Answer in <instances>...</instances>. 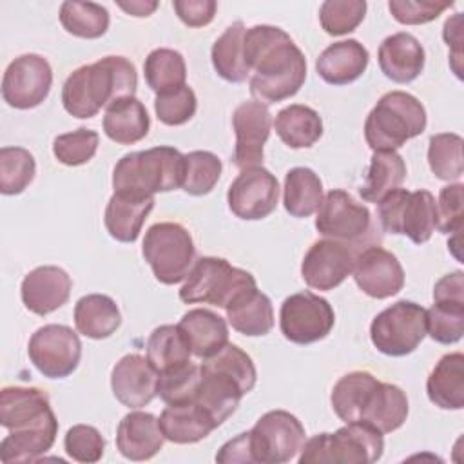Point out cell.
I'll use <instances>...</instances> for the list:
<instances>
[{
  "label": "cell",
  "mask_w": 464,
  "mask_h": 464,
  "mask_svg": "<svg viewBox=\"0 0 464 464\" xmlns=\"http://www.w3.org/2000/svg\"><path fill=\"white\" fill-rule=\"evenodd\" d=\"M199 379L201 368L190 361L178 368L163 372L158 379V397L165 404L190 401L196 395Z\"/></svg>",
  "instance_id": "cell-48"
},
{
  "label": "cell",
  "mask_w": 464,
  "mask_h": 464,
  "mask_svg": "<svg viewBox=\"0 0 464 464\" xmlns=\"http://www.w3.org/2000/svg\"><path fill=\"white\" fill-rule=\"evenodd\" d=\"M379 67L395 83H410L424 69L426 54L420 42L410 33H395L379 45Z\"/></svg>",
  "instance_id": "cell-24"
},
{
  "label": "cell",
  "mask_w": 464,
  "mask_h": 464,
  "mask_svg": "<svg viewBox=\"0 0 464 464\" xmlns=\"http://www.w3.org/2000/svg\"><path fill=\"white\" fill-rule=\"evenodd\" d=\"M158 379L160 373L147 355L127 353L112 368L111 388L123 406L138 410L158 395Z\"/></svg>",
  "instance_id": "cell-19"
},
{
  "label": "cell",
  "mask_w": 464,
  "mask_h": 464,
  "mask_svg": "<svg viewBox=\"0 0 464 464\" xmlns=\"http://www.w3.org/2000/svg\"><path fill=\"white\" fill-rule=\"evenodd\" d=\"M72 281L69 274L54 265H44L31 270L20 286L24 306L36 314L47 315L69 301Z\"/></svg>",
  "instance_id": "cell-21"
},
{
  "label": "cell",
  "mask_w": 464,
  "mask_h": 464,
  "mask_svg": "<svg viewBox=\"0 0 464 464\" xmlns=\"http://www.w3.org/2000/svg\"><path fill=\"white\" fill-rule=\"evenodd\" d=\"M121 324V314L112 297L105 294H87L74 304V326L89 339H107Z\"/></svg>",
  "instance_id": "cell-32"
},
{
  "label": "cell",
  "mask_w": 464,
  "mask_h": 464,
  "mask_svg": "<svg viewBox=\"0 0 464 464\" xmlns=\"http://www.w3.org/2000/svg\"><path fill=\"white\" fill-rule=\"evenodd\" d=\"M56 420L49 395L34 386H5L0 392V424L9 431Z\"/></svg>",
  "instance_id": "cell-20"
},
{
  "label": "cell",
  "mask_w": 464,
  "mask_h": 464,
  "mask_svg": "<svg viewBox=\"0 0 464 464\" xmlns=\"http://www.w3.org/2000/svg\"><path fill=\"white\" fill-rule=\"evenodd\" d=\"M368 62V49L350 38L330 44L315 60V71L330 85H348L362 76Z\"/></svg>",
  "instance_id": "cell-27"
},
{
  "label": "cell",
  "mask_w": 464,
  "mask_h": 464,
  "mask_svg": "<svg viewBox=\"0 0 464 464\" xmlns=\"http://www.w3.org/2000/svg\"><path fill=\"white\" fill-rule=\"evenodd\" d=\"M334 324L332 304L310 290L288 295L279 310L281 334L294 344L317 343L332 332Z\"/></svg>",
  "instance_id": "cell-11"
},
{
  "label": "cell",
  "mask_w": 464,
  "mask_h": 464,
  "mask_svg": "<svg viewBox=\"0 0 464 464\" xmlns=\"http://www.w3.org/2000/svg\"><path fill=\"white\" fill-rule=\"evenodd\" d=\"M158 2H143V0H130V2H118V7L123 9L127 14L132 16H150L158 9Z\"/></svg>",
  "instance_id": "cell-57"
},
{
  "label": "cell",
  "mask_w": 464,
  "mask_h": 464,
  "mask_svg": "<svg viewBox=\"0 0 464 464\" xmlns=\"http://www.w3.org/2000/svg\"><path fill=\"white\" fill-rule=\"evenodd\" d=\"M426 337V310L401 299L377 314L370 324L372 344L384 355L404 357Z\"/></svg>",
  "instance_id": "cell-9"
},
{
  "label": "cell",
  "mask_w": 464,
  "mask_h": 464,
  "mask_svg": "<svg viewBox=\"0 0 464 464\" xmlns=\"http://www.w3.org/2000/svg\"><path fill=\"white\" fill-rule=\"evenodd\" d=\"M381 227L388 234H401L415 245L430 241L437 228V203L431 192L395 188L377 207Z\"/></svg>",
  "instance_id": "cell-8"
},
{
  "label": "cell",
  "mask_w": 464,
  "mask_h": 464,
  "mask_svg": "<svg viewBox=\"0 0 464 464\" xmlns=\"http://www.w3.org/2000/svg\"><path fill=\"white\" fill-rule=\"evenodd\" d=\"M221 160L210 150H192L185 154V178L181 188L190 196L208 194L221 176Z\"/></svg>",
  "instance_id": "cell-45"
},
{
  "label": "cell",
  "mask_w": 464,
  "mask_h": 464,
  "mask_svg": "<svg viewBox=\"0 0 464 464\" xmlns=\"http://www.w3.org/2000/svg\"><path fill=\"white\" fill-rule=\"evenodd\" d=\"M185 178V154L169 145L129 152L112 170V188L154 196L181 188Z\"/></svg>",
  "instance_id": "cell-3"
},
{
  "label": "cell",
  "mask_w": 464,
  "mask_h": 464,
  "mask_svg": "<svg viewBox=\"0 0 464 464\" xmlns=\"http://www.w3.org/2000/svg\"><path fill=\"white\" fill-rule=\"evenodd\" d=\"M36 174L34 156L24 147L0 149V192L5 196L22 194Z\"/></svg>",
  "instance_id": "cell-43"
},
{
  "label": "cell",
  "mask_w": 464,
  "mask_h": 464,
  "mask_svg": "<svg viewBox=\"0 0 464 464\" xmlns=\"http://www.w3.org/2000/svg\"><path fill=\"white\" fill-rule=\"evenodd\" d=\"M150 129V118L145 105L136 98H121L111 103L103 114V132L118 145L141 141Z\"/></svg>",
  "instance_id": "cell-30"
},
{
  "label": "cell",
  "mask_w": 464,
  "mask_h": 464,
  "mask_svg": "<svg viewBox=\"0 0 464 464\" xmlns=\"http://www.w3.org/2000/svg\"><path fill=\"white\" fill-rule=\"evenodd\" d=\"M301 420L285 410H270L248 431L250 462L285 464L301 451L306 437Z\"/></svg>",
  "instance_id": "cell-10"
},
{
  "label": "cell",
  "mask_w": 464,
  "mask_h": 464,
  "mask_svg": "<svg viewBox=\"0 0 464 464\" xmlns=\"http://www.w3.org/2000/svg\"><path fill=\"white\" fill-rule=\"evenodd\" d=\"M136 67L125 56H105L74 69L63 87V109L80 120L96 116L103 107L136 94Z\"/></svg>",
  "instance_id": "cell-2"
},
{
  "label": "cell",
  "mask_w": 464,
  "mask_h": 464,
  "mask_svg": "<svg viewBox=\"0 0 464 464\" xmlns=\"http://www.w3.org/2000/svg\"><path fill=\"white\" fill-rule=\"evenodd\" d=\"M442 38L448 44V47L453 49L451 60L460 62L462 58V14L460 13H455L451 18L444 22Z\"/></svg>",
  "instance_id": "cell-56"
},
{
  "label": "cell",
  "mask_w": 464,
  "mask_h": 464,
  "mask_svg": "<svg viewBox=\"0 0 464 464\" xmlns=\"http://www.w3.org/2000/svg\"><path fill=\"white\" fill-rule=\"evenodd\" d=\"M216 460L218 462H250L248 431H243L237 437L225 442L216 453Z\"/></svg>",
  "instance_id": "cell-55"
},
{
  "label": "cell",
  "mask_w": 464,
  "mask_h": 464,
  "mask_svg": "<svg viewBox=\"0 0 464 464\" xmlns=\"http://www.w3.org/2000/svg\"><path fill=\"white\" fill-rule=\"evenodd\" d=\"M232 127L236 132L232 163L239 170L261 167L265 156L263 147L270 136L272 127L268 107L256 100L239 103L232 114Z\"/></svg>",
  "instance_id": "cell-17"
},
{
  "label": "cell",
  "mask_w": 464,
  "mask_h": 464,
  "mask_svg": "<svg viewBox=\"0 0 464 464\" xmlns=\"http://www.w3.org/2000/svg\"><path fill=\"white\" fill-rule=\"evenodd\" d=\"M245 62L254 72L250 92L265 105L299 92L306 80V58L288 33L276 25H252L243 36Z\"/></svg>",
  "instance_id": "cell-1"
},
{
  "label": "cell",
  "mask_w": 464,
  "mask_h": 464,
  "mask_svg": "<svg viewBox=\"0 0 464 464\" xmlns=\"http://www.w3.org/2000/svg\"><path fill=\"white\" fill-rule=\"evenodd\" d=\"M190 348L178 324H161L147 339V359L158 373L169 372L190 361Z\"/></svg>",
  "instance_id": "cell-39"
},
{
  "label": "cell",
  "mask_w": 464,
  "mask_h": 464,
  "mask_svg": "<svg viewBox=\"0 0 464 464\" xmlns=\"http://www.w3.org/2000/svg\"><path fill=\"white\" fill-rule=\"evenodd\" d=\"M56 433L58 420H51L27 430L9 431V435L0 442V460L4 464L33 462L53 448Z\"/></svg>",
  "instance_id": "cell-34"
},
{
  "label": "cell",
  "mask_w": 464,
  "mask_h": 464,
  "mask_svg": "<svg viewBox=\"0 0 464 464\" xmlns=\"http://www.w3.org/2000/svg\"><path fill=\"white\" fill-rule=\"evenodd\" d=\"M426 334L440 344H455L464 334V301H433L426 310Z\"/></svg>",
  "instance_id": "cell-44"
},
{
  "label": "cell",
  "mask_w": 464,
  "mask_h": 464,
  "mask_svg": "<svg viewBox=\"0 0 464 464\" xmlns=\"http://www.w3.org/2000/svg\"><path fill=\"white\" fill-rule=\"evenodd\" d=\"M178 18L188 27H205L214 20L218 4L214 0H174Z\"/></svg>",
  "instance_id": "cell-53"
},
{
  "label": "cell",
  "mask_w": 464,
  "mask_h": 464,
  "mask_svg": "<svg viewBox=\"0 0 464 464\" xmlns=\"http://www.w3.org/2000/svg\"><path fill=\"white\" fill-rule=\"evenodd\" d=\"M141 254L160 283L176 285L188 276L196 246L183 225L163 221L147 228Z\"/></svg>",
  "instance_id": "cell-7"
},
{
  "label": "cell",
  "mask_w": 464,
  "mask_h": 464,
  "mask_svg": "<svg viewBox=\"0 0 464 464\" xmlns=\"http://www.w3.org/2000/svg\"><path fill=\"white\" fill-rule=\"evenodd\" d=\"M277 178L265 167L243 169L227 192L230 212L245 221H257L270 216L277 207Z\"/></svg>",
  "instance_id": "cell-15"
},
{
  "label": "cell",
  "mask_w": 464,
  "mask_h": 464,
  "mask_svg": "<svg viewBox=\"0 0 464 464\" xmlns=\"http://www.w3.org/2000/svg\"><path fill=\"white\" fill-rule=\"evenodd\" d=\"M196 109L198 98L188 85H183L165 94H156L154 100V111L158 120L170 127L187 123L196 114Z\"/></svg>",
  "instance_id": "cell-49"
},
{
  "label": "cell",
  "mask_w": 464,
  "mask_h": 464,
  "mask_svg": "<svg viewBox=\"0 0 464 464\" xmlns=\"http://www.w3.org/2000/svg\"><path fill=\"white\" fill-rule=\"evenodd\" d=\"M27 353L44 377L63 379L78 368L82 343L72 328L65 324H45L31 335Z\"/></svg>",
  "instance_id": "cell-12"
},
{
  "label": "cell",
  "mask_w": 464,
  "mask_h": 464,
  "mask_svg": "<svg viewBox=\"0 0 464 464\" xmlns=\"http://www.w3.org/2000/svg\"><path fill=\"white\" fill-rule=\"evenodd\" d=\"M274 129L286 147L308 149L323 136V120L312 107L292 103L277 112Z\"/></svg>",
  "instance_id": "cell-33"
},
{
  "label": "cell",
  "mask_w": 464,
  "mask_h": 464,
  "mask_svg": "<svg viewBox=\"0 0 464 464\" xmlns=\"http://www.w3.org/2000/svg\"><path fill=\"white\" fill-rule=\"evenodd\" d=\"M408 411V397L402 388L377 379L364 395L355 422L366 424L384 435L399 430L404 424Z\"/></svg>",
  "instance_id": "cell-22"
},
{
  "label": "cell",
  "mask_w": 464,
  "mask_h": 464,
  "mask_svg": "<svg viewBox=\"0 0 464 464\" xmlns=\"http://www.w3.org/2000/svg\"><path fill=\"white\" fill-rule=\"evenodd\" d=\"M98 145H100L98 132L80 127L72 132L56 136L53 141V154L60 163L67 167H78L94 158Z\"/></svg>",
  "instance_id": "cell-47"
},
{
  "label": "cell",
  "mask_w": 464,
  "mask_h": 464,
  "mask_svg": "<svg viewBox=\"0 0 464 464\" xmlns=\"http://www.w3.org/2000/svg\"><path fill=\"white\" fill-rule=\"evenodd\" d=\"M245 31H246L245 24L237 20L232 25H228L225 33L212 45L210 58H212L214 71L225 82L241 83L250 76V69L243 54Z\"/></svg>",
  "instance_id": "cell-36"
},
{
  "label": "cell",
  "mask_w": 464,
  "mask_h": 464,
  "mask_svg": "<svg viewBox=\"0 0 464 464\" xmlns=\"http://www.w3.org/2000/svg\"><path fill=\"white\" fill-rule=\"evenodd\" d=\"M424 105L410 92L390 91L379 98L364 121V140L373 152L397 150L424 132Z\"/></svg>",
  "instance_id": "cell-4"
},
{
  "label": "cell",
  "mask_w": 464,
  "mask_h": 464,
  "mask_svg": "<svg viewBox=\"0 0 464 464\" xmlns=\"http://www.w3.org/2000/svg\"><path fill=\"white\" fill-rule=\"evenodd\" d=\"M433 301H464V274L455 270L442 276L433 286Z\"/></svg>",
  "instance_id": "cell-54"
},
{
  "label": "cell",
  "mask_w": 464,
  "mask_h": 464,
  "mask_svg": "<svg viewBox=\"0 0 464 464\" xmlns=\"http://www.w3.org/2000/svg\"><path fill=\"white\" fill-rule=\"evenodd\" d=\"M357 252L355 245L328 237L319 239L304 254L301 276L314 290H334L352 274Z\"/></svg>",
  "instance_id": "cell-16"
},
{
  "label": "cell",
  "mask_w": 464,
  "mask_h": 464,
  "mask_svg": "<svg viewBox=\"0 0 464 464\" xmlns=\"http://www.w3.org/2000/svg\"><path fill=\"white\" fill-rule=\"evenodd\" d=\"M453 2H437V0H390L388 9L399 24L404 25H420L433 22L450 9Z\"/></svg>",
  "instance_id": "cell-51"
},
{
  "label": "cell",
  "mask_w": 464,
  "mask_h": 464,
  "mask_svg": "<svg viewBox=\"0 0 464 464\" xmlns=\"http://www.w3.org/2000/svg\"><path fill=\"white\" fill-rule=\"evenodd\" d=\"M194 357L207 359L228 343L227 321L208 308H194L178 323Z\"/></svg>",
  "instance_id": "cell-29"
},
{
  "label": "cell",
  "mask_w": 464,
  "mask_h": 464,
  "mask_svg": "<svg viewBox=\"0 0 464 464\" xmlns=\"http://www.w3.org/2000/svg\"><path fill=\"white\" fill-rule=\"evenodd\" d=\"M65 453L76 462H98L105 451V440L102 433L89 424H74L67 430L63 439Z\"/></svg>",
  "instance_id": "cell-50"
},
{
  "label": "cell",
  "mask_w": 464,
  "mask_h": 464,
  "mask_svg": "<svg viewBox=\"0 0 464 464\" xmlns=\"http://www.w3.org/2000/svg\"><path fill=\"white\" fill-rule=\"evenodd\" d=\"M315 228L328 239L361 246L362 239L372 232V214L370 208L355 201L352 194L334 188L323 198L317 208Z\"/></svg>",
  "instance_id": "cell-13"
},
{
  "label": "cell",
  "mask_w": 464,
  "mask_h": 464,
  "mask_svg": "<svg viewBox=\"0 0 464 464\" xmlns=\"http://www.w3.org/2000/svg\"><path fill=\"white\" fill-rule=\"evenodd\" d=\"M375 381H377V377H373L370 372L355 370V372L343 375L334 384L330 402H332L335 415L343 422L350 424V422L357 420L361 402H362L364 395L368 393V390L375 384Z\"/></svg>",
  "instance_id": "cell-41"
},
{
  "label": "cell",
  "mask_w": 464,
  "mask_h": 464,
  "mask_svg": "<svg viewBox=\"0 0 464 464\" xmlns=\"http://www.w3.org/2000/svg\"><path fill=\"white\" fill-rule=\"evenodd\" d=\"M462 183H450L440 188L437 201V228L442 234L462 232L464 212H462Z\"/></svg>",
  "instance_id": "cell-52"
},
{
  "label": "cell",
  "mask_w": 464,
  "mask_h": 464,
  "mask_svg": "<svg viewBox=\"0 0 464 464\" xmlns=\"http://www.w3.org/2000/svg\"><path fill=\"white\" fill-rule=\"evenodd\" d=\"M53 85L49 62L34 53L14 58L2 78V98L9 107L25 111L38 107Z\"/></svg>",
  "instance_id": "cell-14"
},
{
  "label": "cell",
  "mask_w": 464,
  "mask_h": 464,
  "mask_svg": "<svg viewBox=\"0 0 464 464\" xmlns=\"http://www.w3.org/2000/svg\"><path fill=\"white\" fill-rule=\"evenodd\" d=\"M366 14L364 0H326L319 7V22L326 34L343 36L359 27Z\"/></svg>",
  "instance_id": "cell-46"
},
{
  "label": "cell",
  "mask_w": 464,
  "mask_h": 464,
  "mask_svg": "<svg viewBox=\"0 0 464 464\" xmlns=\"http://www.w3.org/2000/svg\"><path fill=\"white\" fill-rule=\"evenodd\" d=\"M462 138L455 132H439L430 136L428 163L431 172L444 181H455L462 176Z\"/></svg>",
  "instance_id": "cell-42"
},
{
  "label": "cell",
  "mask_w": 464,
  "mask_h": 464,
  "mask_svg": "<svg viewBox=\"0 0 464 464\" xmlns=\"http://www.w3.org/2000/svg\"><path fill=\"white\" fill-rule=\"evenodd\" d=\"M352 274L355 285L373 299H388L404 286L401 261L379 245H368L357 252Z\"/></svg>",
  "instance_id": "cell-18"
},
{
  "label": "cell",
  "mask_w": 464,
  "mask_h": 464,
  "mask_svg": "<svg viewBox=\"0 0 464 464\" xmlns=\"http://www.w3.org/2000/svg\"><path fill=\"white\" fill-rule=\"evenodd\" d=\"M158 420L163 437L174 444L199 442L218 428L210 413L194 399L167 404Z\"/></svg>",
  "instance_id": "cell-25"
},
{
  "label": "cell",
  "mask_w": 464,
  "mask_h": 464,
  "mask_svg": "<svg viewBox=\"0 0 464 464\" xmlns=\"http://www.w3.org/2000/svg\"><path fill=\"white\" fill-rule=\"evenodd\" d=\"M428 399L442 410H462L464 406V355L446 353L439 359L426 381Z\"/></svg>",
  "instance_id": "cell-31"
},
{
  "label": "cell",
  "mask_w": 464,
  "mask_h": 464,
  "mask_svg": "<svg viewBox=\"0 0 464 464\" xmlns=\"http://www.w3.org/2000/svg\"><path fill=\"white\" fill-rule=\"evenodd\" d=\"M152 208L154 196L114 190L103 214L109 236L120 243H134Z\"/></svg>",
  "instance_id": "cell-23"
},
{
  "label": "cell",
  "mask_w": 464,
  "mask_h": 464,
  "mask_svg": "<svg viewBox=\"0 0 464 464\" xmlns=\"http://www.w3.org/2000/svg\"><path fill=\"white\" fill-rule=\"evenodd\" d=\"M323 201V181L308 167H294L285 176L283 205L292 218H308Z\"/></svg>",
  "instance_id": "cell-35"
},
{
  "label": "cell",
  "mask_w": 464,
  "mask_h": 464,
  "mask_svg": "<svg viewBox=\"0 0 464 464\" xmlns=\"http://www.w3.org/2000/svg\"><path fill=\"white\" fill-rule=\"evenodd\" d=\"M250 286H256L250 272L232 266L223 257L205 256L192 265L179 288V299L187 304L207 303L225 310L237 292Z\"/></svg>",
  "instance_id": "cell-6"
},
{
  "label": "cell",
  "mask_w": 464,
  "mask_h": 464,
  "mask_svg": "<svg viewBox=\"0 0 464 464\" xmlns=\"http://www.w3.org/2000/svg\"><path fill=\"white\" fill-rule=\"evenodd\" d=\"M160 420L147 411L127 413L116 430V448L129 460H149L163 448Z\"/></svg>",
  "instance_id": "cell-26"
},
{
  "label": "cell",
  "mask_w": 464,
  "mask_h": 464,
  "mask_svg": "<svg viewBox=\"0 0 464 464\" xmlns=\"http://www.w3.org/2000/svg\"><path fill=\"white\" fill-rule=\"evenodd\" d=\"M382 433L359 422H350L334 433H319L304 440L299 464H372L382 457Z\"/></svg>",
  "instance_id": "cell-5"
},
{
  "label": "cell",
  "mask_w": 464,
  "mask_h": 464,
  "mask_svg": "<svg viewBox=\"0 0 464 464\" xmlns=\"http://www.w3.org/2000/svg\"><path fill=\"white\" fill-rule=\"evenodd\" d=\"M109 22V11L100 4L67 0L60 5V24L72 36L100 38L107 33Z\"/></svg>",
  "instance_id": "cell-40"
},
{
  "label": "cell",
  "mask_w": 464,
  "mask_h": 464,
  "mask_svg": "<svg viewBox=\"0 0 464 464\" xmlns=\"http://www.w3.org/2000/svg\"><path fill=\"white\" fill-rule=\"evenodd\" d=\"M406 178V163L395 150L373 152L366 172V181L359 194L368 203H379L386 194L399 188Z\"/></svg>",
  "instance_id": "cell-37"
},
{
  "label": "cell",
  "mask_w": 464,
  "mask_h": 464,
  "mask_svg": "<svg viewBox=\"0 0 464 464\" xmlns=\"http://www.w3.org/2000/svg\"><path fill=\"white\" fill-rule=\"evenodd\" d=\"M143 74L147 85L156 94H165L187 85L185 58L181 53L169 47H160L147 54L143 62Z\"/></svg>",
  "instance_id": "cell-38"
},
{
  "label": "cell",
  "mask_w": 464,
  "mask_h": 464,
  "mask_svg": "<svg viewBox=\"0 0 464 464\" xmlns=\"http://www.w3.org/2000/svg\"><path fill=\"white\" fill-rule=\"evenodd\" d=\"M225 312L230 326L246 337H261L274 328L272 301L257 285L237 292Z\"/></svg>",
  "instance_id": "cell-28"
}]
</instances>
